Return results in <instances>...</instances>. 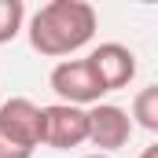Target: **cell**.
<instances>
[{"mask_svg": "<svg viewBox=\"0 0 158 158\" xmlns=\"http://www.w3.org/2000/svg\"><path fill=\"white\" fill-rule=\"evenodd\" d=\"M129 136H132V118H129V110H121L114 103H96V107H88V143L99 147L96 155H110V151L125 147Z\"/></svg>", "mask_w": 158, "mask_h": 158, "instance_id": "obj_4", "label": "cell"}, {"mask_svg": "<svg viewBox=\"0 0 158 158\" xmlns=\"http://www.w3.org/2000/svg\"><path fill=\"white\" fill-rule=\"evenodd\" d=\"M22 19H26L22 0H0V44H7L22 33Z\"/></svg>", "mask_w": 158, "mask_h": 158, "instance_id": "obj_8", "label": "cell"}, {"mask_svg": "<svg viewBox=\"0 0 158 158\" xmlns=\"http://www.w3.org/2000/svg\"><path fill=\"white\" fill-rule=\"evenodd\" d=\"M0 158H33V151H26V147H19V143H11L4 132H0Z\"/></svg>", "mask_w": 158, "mask_h": 158, "instance_id": "obj_9", "label": "cell"}, {"mask_svg": "<svg viewBox=\"0 0 158 158\" xmlns=\"http://www.w3.org/2000/svg\"><path fill=\"white\" fill-rule=\"evenodd\" d=\"M30 44L48 59H63L85 48L96 33V7L85 0H52L30 19Z\"/></svg>", "mask_w": 158, "mask_h": 158, "instance_id": "obj_1", "label": "cell"}, {"mask_svg": "<svg viewBox=\"0 0 158 158\" xmlns=\"http://www.w3.org/2000/svg\"><path fill=\"white\" fill-rule=\"evenodd\" d=\"M85 158H110V155H85Z\"/></svg>", "mask_w": 158, "mask_h": 158, "instance_id": "obj_11", "label": "cell"}, {"mask_svg": "<svg viewBox=\"0 0 158 158\" xmlns=\"http://www.w3.org/2000/svg\"><path fill=\"white\" fill-rule=\"evenodd\" d=\"M140 158H158V143H151V147H143V155Z\"/></svg>", "mask_w": 158, "mask_h": 158, "instance_id": "obj_10", "label": "cell"}, {"mask_svg": "<svg viewBox=\"0 0 158 158\" xmlns=\"http://www.w3.org/2000/svg\"><path fill=\"white\" fill-rule=\"evenodd\" d=\"M52 92L59 96V103H66V107H96L107 92H103V85L96 81L92 74V66H88V59H63L55 70H52Z\"/></svg>", "mask_w": 158, "mask_h": 158, "instance_id": "obj_2", "label": "cell"}, {"mask_svg": "<svg viewBox=\"0 0 158 158\" xmlns=\"http://www.w3.org/2000/svg\"><path fill=\"white\" fill-rule=\"evenodd\" d=\"M0 132L26 151L40 147L44 143V107H37L26 96H11L0 107Z\"/></svg>", "mask_w": 158, "mask_h": 158, "instance_id": "obj_3", "label": "cell"}, {"mask_svg": "<svg viewBox=\"0 0 158 158\" xmlns=\"http://www.w3.org/2000/svg\"><path fill=\"white\" fill-rule=\"evenodd\" d=\"M85 59H88L96 81L103 85V92H118V88H125L129 81L136 77V55L125 44H118V40H107V44L92 48Z\"/></svg>", "mask_w": 158, "mask_h": 158, "instance_id": "obj_5", "label": "cell"}, {"mask_svg": "<svg viewBox=\"0 0 158 158\" xmlns=\"http://www.w3.org/2000/svg\"><path fill=\"white\" fill-rule=\"evenodd\" d=\"M88 140V110L66 107V103H52L44 107V147L55 151H70Z\"/></svg>", "mask_w": 158, "mask_h": 158, "instance_id": "obj_6", "label": "cell"}, {"mask_svg": "<svg viewBox=\"0 0 158 158\" xmlns=\"http://www.w3.org/2000/svg\"><path fill=\"white\" fill-rule=\"evenodd\" d=\"M132 118H136L140 129L158 132V85H147V88L136 92V99H132Z\"/></svg>", "mask_w": 158, "mask_h": 158, "instance_id": "obj_7", "label": "cell"}]
</instances>
